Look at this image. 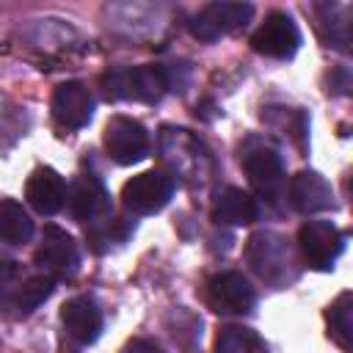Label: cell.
<instances>
[{
  "mask_svg": "<svg viewBox=\"0 0 353 353\" xmlns=\"http://www.w3.org/2000/svg\"><path fill=\"white\" fill-rule=\"evenodd\" d=\"M102 91L108 99H132L154 105L168 91V72L163 66H116L102 77Z\"/></svg>",
  "mask_w": 353,
  "mask_h": 353,
  "instance_id": "cell-1",
  "label": "cell"
},
{
  "mask_svg": "<svg viewBox=\"0 0 353 353\" xmlns=\"http://www.w3.org/2000/svg\"><path fill=\"white\" fill-rule=\"evenodd\" d=\"M245 259L251 265V270L273 284V287H281L287 281H292L298 276L295 270V254L292 248L287 245V240L276 232H256L248 237V245H245Z\"/></svg>",
  "mask_w": 353,
  "mask_h": 353,
  "instance_id": "cell-2",
  "label": "cell"
},
{
  "mask_svg": "<svg viewBox=\"0 0 353 353\" xmlns=\"http://www.w3.org/2000/svg\"><path fill=\"white\" fill-rule=\"evenodd\" d=\"M160 152H163V160L171 165V171L179 174V179L193 185H201L207 179L210 154L188 130H163Z\"/></svg>",
  "mask_w": 353,
  "mask_h": 353,
  "instance_id": "cell-3",
  "label": "cell"
},
{
  "mask_svg": "<svg viewBox=\"0 0 353 353\" xmlns=\"http://www.w3.org/2000/svg\"><path fill=\"white\" fill-rule=\"evenodd\" d=\"M240 163H243V168L248 174V182L254 185V190L265 201L276 204L279 196H281V188H284V163H281L279 152L273 146H268V143L251 141L243 149Z\"/></svg>",
  "mask_w": 353,
  "mask_h": 353,
  "instance_id": "cell-4",
  "label": "cell"
},
{
  "mask_svg": "<svg viewBox=\"0 0 353 353\" xmlns=\"http://www.w3.org/2000/svg\"><path fill=\"white\" fill-rule=\"evenodd\" d=\"M345 232H339L331 221H306L298 229V248L306 265L314 270H331L345 251Z\"/></svg>",
  "mask_w": 353,
  "mask_h": 353,
  "instance_id": "cell-5",
  "label": "cell"
},
{
  "mask_svg": "<svg viewBox=\"0 0 353 353\" xmlns=\"http://www.w3.org/2000/svg\"><path fill=\"white\" fill-rule=\"evenodd\" d=\"M174 196V176L165 171H143L121 188V201L132 215H154Z\"/></svg>",
  "mask_w": 353,
  "mask_h": 353,
  "instance_id": "cell-6",
  "label": "cell"
},
{
  "mask_svg": "<svg viewBox=\"0 0 353 353\" xmlns=\"http://www.w3.org/2000/svg\"><path fill=\"white\" fill-rule=\"evenodd\" d=\"M36 265L52 281H69L80 270V251L77 243L58 226H47L41 234V245L36 248Z\"/></svg>",
  "mask_w": 353,
  "mask_h": 353,
  "instance_id": "cell-7",
  "label": "cell"
},
{
  "mask_svg": "<svg viewBox=\"0 0 353 353\" xmlns=\"http://www.w3.org/2000/svg\"><path fill=\"white\" fill-rule=\"evenodd\" d=\"M105 149L113 163L132 165L149 154V135L141 121L130 116H113L105 124Z\"/></svg>",
  "mask_w": 353,
  "mask_h": 353,
  "instance_id": "cell-8",
  "label": "cell"
},
{
  "mask_svg": "<svg viewBox=\"0 0 353 353\" xmlns=\"http://www.w3.org/2000/svg\"><path fill=\"white\" fill-rule=\"evenodd\" d=\"M254 14L251 3H210L190 19V33L201 41H215L243 28Z\"/></svg>",
  "mask_w": 353,
  "mask_h": 353,
  "instance_id": "cell-9",
  "label": "cell"
},
{
  "mask_svg": "<svg viewBox=\"0 0 353 353\" xmlns=\"http://www.w3.org/2000/svg\"><path fill=\"white\" fill-rule=\"evenodd\" d=\"M301 44V33H298V25L292 22L290 14L284 11H270L265 17V22L256 28V33L251 36V47L259 52V55H268V58H292L295 50Z\"/></svg>",
  "mask_w": 353,
  "mask_h": 353,
  "instance_id": "cell-10",
  "label": "cell"
},
{
  "mask_svg": "<svg viewBox=\"0 0 353 353\" xmlns=\"http://www.w3.org/2000/svg\"><path fill=\"white\" fill-rule=\"evenodd\" d=\"M207 303L221 314H248L256 303V292L243 273L226 270L207 281Z\"/></svg>",
  "mask_w": 353,
  "mask_h": 353,
  "instance_id": "cell-11",
  "label": "cell"
},
{
  "mask_svg": "<svg viewBox=\"0 0 353 353\" xmlns=\"http://www.w3.org/2000/svg\"><path fill=\"white\" fill-rule=\"evenodd\" d=\"M66 199H69V212L74 221H83V223H97L110 212V193L105 190L102 179L94 176V174H80L72 188L66 190Z\"/></svg>",
  "mask_w": 353,
  "mask_h": 353,
  "instance_id": "cell-12",
  "label": "cell"
},
{
  "mask_svg": "<svg viewBox=\"0 0 353 353\" xmlns=\"http://www.w3.org/2000/svg\"><path fill=\"white\" fill-rule=\"evenodd\" d=\"M91 113H94V97L91 91L77 83V80H69V83H61L52 94V116L61 127L66 130H80L91 121Z\"/></svg>",
  "mask_w": 353,
  "mask_h": 353,
  "instance_id": "cell-13",
  "label": "cell"
},
{
  "mask_svg": "<svg viewBox=\"0 0 353 353\" xmlns=\"http://www.w3.org/2000/svg\"><path fill=\"white\" fill-rule=\"evenodd\" d=\"M61 323H63V331L74 342L91 345V342H97V336L102 331V312H99V306H97L94 298L77 295V298H72V301L63 303Z\"/></svg>",
  "mask_w": 353,
  "mask_h": 353,
  "instance_id": "cell-14",
  "label": "cell"
},
{
  "mask_svg": "<svg viewBox=\"0 0 353 353\" xmlns=\"http://www.w3.org/2000/svg\"><path fill=\"white\" fill-rule=\"evenodd\" d=\"M25 199L28 204L41 212V215H55L63 201H66V182L63 176L50 168V165H41L36 168L30 176H28V185H25Z\"/></svg>",
  "mask_w": 353,
  "mask_h": 353,
  "instance_id": "cell-15",
  "label": "cell"
},
{
  "mask_svg": "<svg viewBox=\"0 0 353 353\" xmlns=\"http://www.w3.org/2000/svg\"><path fill=\"white\" fill-rule=\"evenodd\" d=\"M290 204L303 215L323 212L334 207V190L317 171H298L290 179Z\"/></svg>",
  "mask_w": 353,
  "mask_h": 353,
  "instance_id": "cell-16",
  "label": "cell"
},
{
  "mask_svg": "<svg viewBox=\"0 0 353 353\" xmlns=\"http://www.w3.org/2000/svg\"><path fill=\"white\" fill-rule=\"evenodd\" d=\"M52 279L50 276H30L25 279L19 287L8 290L0 301V309L11 317V320H19V317H28L33 309H39L50 295H52Z\"/></svg>",
  "mask_w": 353,
  "mask_h": 353,
  "instance_id": "cell-17",
  "label": "cell"
},
{
  "mask_svg": "<svg viewBox=\"0 0 353 353\" xmlns=\"http://www.w3.org/2000/svg\"><path fill=\"white\" fill-rule=\"evenodd\" d=\"M259 218V204L243 188H223L212 201V221L229 226H245Z\"/></svg>",
  "mask_w": 353,
  "mask_h": 353,
  "instance_id": "cell-18",
  "label": "cell"
},
{
  "mask_svg": "<svg viewBox=\"0 0 353 353\" xmlns=\"http://www.w3.org/2000/svg\"><path fill=\"white\" fill-rule=\"evenodd\" d=\"M33 237V221L28 210L14 199H0V240L8 245H22Z\"/></svg>",
  "mask_w": 353,
  "mask_h": 353,
  "instance_id": "cell-19",
  "label": "cell"
},
{
  "mask_svg": "<svg viewBox=\"0 0 353 353\" xmlns=\"http://www.w3.org/2000/svg\"><path fill=\"white\" fill-rule=\"evenodd\" d=\"M132 234V221L127 218H116V215H108L97 223H91L85 229V237H88V245L97 251V254H105L116 245H121L127 237Z\"/></svg>",
  "mask_w": 353,
  "mask_h": 353,
  "instance_id": "cell-20",
  "label": "cell"
},
{
  "mask_svg": "<svg viewBox=\"0 0 353 353\" xmlns=\"http://www.w3.org/2000/svg\"><path fill=\"white\" fill-rule=\"evenodd\" d=\"M325 320H328V334L331 339L345 350L350 353L353 350V295L350 292H342L325 312Z\"/></svg>",
  "mask_w": 353,
  "mask_h": 353,
  "instance_id": "cell-21",
  "label": "cell"
},
{
  "mask_svg": "<svg viewBox=\"0 0 353 353\" xmlns=\"http://www.w3.org/2000/svg\"><path fill=\"white\" fill-rule=\"evenodd\" d=\"M215 353H268L256 331L240 325H223L215 336Z\"/></svg>",
  "mask_w": 353,
  "mask_h": 353,
  "instance_id": "cell-22",
  "label": "cell"
},
{
  "mask_svg": "<svg viewBox=\"0 0 353 353\" xmlns=\"http://www.w3.org/2000/svg\"><path fill=\"white\" fill-rule=\"evenodd\" d=\"M17 273H19V262H17V259H8V256L0 254V284H8Z\"/></svg>",
  "mask_w": 353,
  "mask_h": 353,
  "instance_id": "cell-23",
  "label": "cell"
},
{
  "mask_svg": "<svg viewBox=\"0 0 353 353\" xmlns=\"http://www.w3.org/2000/svg\"><path fill=\"white\" fill-rule=\"evenodd\" d=\"M121 353H163V350L149 339H132V342H127V347Z\"/></svg>",
  "mask_w": 353,
  "mask_h": 353,
  "instance_id": "cell-24",
  "label": "cell"
}]
</instances>
